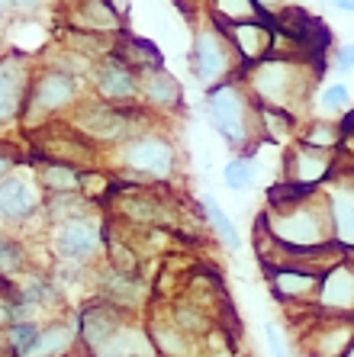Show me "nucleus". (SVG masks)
<instances>
[{"instance_id":"1","label":"nucleus","mask_w":354,"mask_h":357,"mask_svg":"<svg viewBox=\"0 0 354 357\" xmlns=\"http://www.w3.org/2000/svg\"><path fill=\"white\" fill-rule=\"evenodd\" d=\"M209 116H213L216 129L232 142V145H239L248 132V103L235 87L223 84V87H216L209 93Z\"/></svg>"},{"instance_id":"2","label":"nucleus","mask_w":354,"mask_h":357,"mask_svg":"<svg viewBox=\"0 0 354 357\" xmlns=\"http://www.w3.org/2000/svg\"><path fill=\"white\" fill-rule=\"evenodd\" d=\"M267 26H277L290 42L303 45L306 52H325L329 49V29H325V23H319L316 17H309L306 10H287L283 17L267 20Z\"/></svg>"},{"instance_id":"3","label":"nucleus","mask_w":354,"mask_h":357,"mask_svg":"<svg viewBox=\"0 0 354 357\" xmlns=\"http://www.w3.org/2000/svg\"><path fill=\"white\" fill-rule=\"evenodd\" d=\"M126 161H129L135 171H145V174H171V149L168 142L161 139H139L126 149Z\"/></svg>"},{"instance_id":"4","label":"nucleus","mask_w":354,"mask_h":357,"mask_svg":"<svg viewBox=\"0 0 354 357\" xmlns=\"http://www.w3.org/2000/svg\"><path fill=\"white\" fill-rule=\"evenodd\" d=\"M23 91H26V65L23 59L10 55V59L0 61V123L20 109Z\"/></svg>"},{"instance_id":"5","label":"nucleus","mask_w":354,"mask_h":357,"mask_svg":"<svg viewBox=\"0 0 354 357\" xmlns=\"http://www.w3.org/2000/svg\"><path fill=\"white\" fill-rule=\"evenodd\" d=\"M190 65L197 68V77L209 81V77H219L229 65V55H226V45L216 33H200L193 42V52H190Z\"/></svg>"},{"instance_id":"6","label":"nucleus","mask_w":354,"mask_h":357,"mask_svg":"<svg viewBox=\"0 0 354 357\" xmlns=\"http://www.w3.org/2000/svg\"><path fill=\"white\" fill-rule=\"evenodd\" d=\"M258 93L271 97V103H287V93L297 87V68L283 65V61H267L255 75Z\"/></svg>"},{"instance_id":"7","label":"nucleus","mask_w":354,"mask_h":357,"mask_svg":"<svg viewBox=\"0 0 354 357\" xmlns=\"http://www.w3.org/2000/svg\"><path fill=\"white\" fill-rule=\"evenodd\" d=\"M81 129L94 135V139H119L129 129V119L119 107H87L78 119Z\"/></svg>"},{"instance_id":"8","label":"nucleus","mask_w":354,"mask_h":357,"mask_svg":"<svg viewBox=\"0 0 354 357\" xmlns=\"http://www.w3.org/2000/svg\"><path fill=\"white\" fill-rule=\"evenodd\" d=\"M55 245H58V255H61V258L84 261V258H91L94 248H97V232H94V225H87L84 219L65 222L61 232H58Z\"/></svg>"},{"instance_id":"9","label":"nucleus","mask_w":354,"mask_h":357,"mask_svg":"<svg viewBox=\"0 0 354 357\" xmlns=\"http://www.w3.org/2000/svg\"><path fill=\"white\" fill-rule=\"evenodd\" d=\"M116 61L126 65L135 75V71H161V55L152 42H142V39H123V45H116Z\"/></svg>"},{"instance_id":"10","label":"nucleus","mask_w":354,"mask_h":357,"mask_svg":"<svg viewBox=\"0 0 354 357\" xmlns=\"http://www.w3.org/2000/svg\"><path fill=\"white\" fill-rule=\"evenodd\" d=\"M33 209H36V197L20 177H7L0 183V213L7 219H26L33 216Z\"/></svg>"},{"instance_id":"11","label":"nucleus","mask_w":354,"mask_h":357,"mask_svg":"<svg viewBox=\"0 0 354 357\" xmlns=\"http://www.w3.org/2000/svg\"><path fill=\"white\" fill-rule=\"evenodd\" d=\"M139 91V84H135V75H132L126 65L119 61H110L103 71H100V93L107 100H116V103H123V100H132Z\"/></svg>"},{"instance_id":"12","label":"nucleus","mask_w":354,"mask_h":357,"mask_svg":"<svg viewBox=\"0 0 354 357\" xmlns=\"http://www.w3.org/2000/svg\"><path fill=\"white\" fill-rule=\"evenodd\" d=\"M290 167H293V171H290V181L300 183V187H313V183L329 171V155H322L319 149L303 145V149L297 151V158H293V165Z\"/></svg>"},{"instance_id":"13","label":"nucleus","mask_w":354,"mask_h":357,"mask_svg":"<svg viewBox=\"0 0 354 357\" xmlns=\"http://www.w3.org/2000/svg\"><path fill=\"white\" fill-rule=\"evenodd\" d=\"M71 93H75L71 77L61 75V71H49V75L39 81L33 100H36V107H39V109H55V107H61V103H68V100H71Z\"/></svg>"},{"instance_id":"14","label":"nucleus","mask_w":354,"mask_h":357,"mask_svg":"<svg viewBox=\"0 0 354 357\" xmlns=\"http://www.w3.org/2000/svg\"><path fill=\"white\" fill-rule=\"evenodd\" d=\"M232 36H235V45L245 52V59H261L274 42V33L267 23H239L232 26Z\"/></svg>"},{"instance_id":"15","label":"nucleus","mask_w":354,"mask_h":357,"mask_svg":"<svg viewBox=\"0 0 354 357\" xmlns=\"http://www.w3.org/2000/svg\"><path fill=\"white\" fill-rule=\"evenodd\" d=\"M322 299L332 306H354V274L351 271H332L322 280Z\"/></svg>"},{"instance_id":"16","label":"nucleus","mask_w":354,"mask_h":357,"mask_svg":"<svg viewBox=\"0 0 354 357\" xmlns=\"http://www.w3.org/2000/svg\"><path fill=\"white\" fill-rule=\"evenodd\" d=\"M274 283H277L280 296H303L316 287L322 290V277L309 274V271H280V274H274Z\"/></svg>"},{"instance_id":"17","label":"nucleus","mask_w":354,"mask_h":357,"mask_svg":"<svg viewBox=\"0 0 354 357\" xmlns=\"http://www.w3.org/2000/svg\"><path fill=\"white\" fill-rule=\"evenodd\" d=\"M332 222H335L341 241L354 245V190H341L332 199Z\"/></svg>"},{"instance_id":"18","label":"nucleus","mask_w":354,"mask_h":357,"mask_svg":"<svg viewBox=\"0 0 354 357\" xmlns=\"http://www.w3.org/2000/svg\"><path fill=\"white\" fill-rule=\"evenodd\" d=\"M145 93L149 100L161 103V107H177L181 103V87L168 71H155V75L145 77Z\"/></svg>"},{"instance_id":"19","label":"nucleus","mask_w":354,"mask_h":357,"mask_svg":"<svg viewBox=\"0 0 354 357\" xmlns=\"http://www.w3.org/2000/svg\"><path fill=\"white\" fill-rule=\"evenodd\" d=\"M68 341H71V328H68V325H52V328L39 332L33 351L26 357H49V354H55V351H65Z\"/></svg>"},{"instance_id":"20","label":"nucleus","mask_w":354,"mask_h":357,"mask_svg":"<svg viewBox=\"0 0 354 357\" xmlns=\"http://www.w3.org/2000/svg\"><path fill=\"white\" fill-rule=\"evenodd\" d=\"M203 209H206V216H209V222H213V229L219 232V238L226 241V248H229V251L239 248V232H235V225L229 222V216H226L223 209L216 206V203H213L209 197L203 199Z\"/></svg>"},{"instance_id":"21","label":"nucleus","mask_w":354,"mask_h":357,"mask_svg":"<svg viewBox=\"0 0 354 357\" xmlns=\"http://www.w3.org/2000/svg\"><path fill=\"white\" fill-rule=\"evenodd\" d=\"M107 293H110L113 303H135L139 293H142V287L132 280L126 271H116V274H110V280H107Z\"/></svg>"},{"instance_id":"22","label":"nucleus","mask_w":354,"mask_h":357,"mask_svg":"<svg viewBox=\"0 0 354 357\" xmlns=\"http://www.w3.org/2000/svg\"><path fill=\"white\" fill-rule=\"evenodd\" d=\"M36 338H39V325H33V322L10 325V348H13V354H29Z\"/></svg>"},{"instance_id":"23","label":"nucleus","mask_w":354,"mask_h":357,"mask_svg":"<svg viewBox=\"0 0 354 357\" xmlns=\"http://www.w3.org/2000/svg\"><path fill=\"white\" fill-rule=\"evenodd\" d=\"M251 158H235L229 167H226V183H229L232 190H245V187H251V181H255V171H251Z\"/></svg>"},{"instance_id":"24","label":"nucleus","mask_w":354,"mask_h":357,"mask_svg":"<svg viewBox=\"0 0 354 357\" xmlns=\"http://www.w3.org/2000/svg\"><path fill=\"white\" fill-rule=\"evenodd\" d=\"M42 177H45V183H52V187H55V190H61V193H65V190H75L78 183H81V177H78L68 165L65 167H61V165H52Z\"/></svg>"},{"instance_id":"25","label":"nucleus","mask_w":354,"mask_h":357,"mask_svg":"<svg viewBox=\"0 0 354 357\" xmlns=\"http://www.w3.org/2000/svg\"><path fill=\"white\" fill-rule=\"evenodd\" d=\"M20 264H23L20 248L13 245V241L0 238V274H13V271H20Z\"/></svg>"},{"instance_id":"26","label":"nucleus","mask_w":354,"mask_h":357,"mask_svg":"<svg viewBox=\"0 0 354 357\" xmlns=\"http://www.w3.org/2000/svg\"><path fill=\"white\" fill-rule=\"evenodd\" d=\"M348 103H351V97H348V87H345V84H332L329 91L319 97V107L322 109H345Z\"/></svg>"},{"instance_id":"27","label":"nucleus","mask_w":354,"mask_h":357,"mask_svg":"<svg viewBox=\"0 0 354 357\" xmlns=\"http://www.w3.org/2000/svg\"><path fill=\"white\" fill-rule=\"evenodd\" d=\"M264 335H267V344H271V357H287L283 338H280V332L274 328V325H267V328H264Z\"/></svg>"},{"instance_id":"28","label":"nucleus","mask_w":354,"mask_h":357,"mask_svg":"<svg viewBox=\"0 0 354 357\" xmlns=\"http://www.w3.org/2000/svg\"><path fill=\"white\" fill-rule=\"evenodd\" d=\"M335 68H338V71H351V68H354V45H345V49H338Z\"/></svg>"},{"instance_id":"29","label":"nucleus","mask_w":354,"mask_h":357,"mask_svg":"<svg viewBox=\"0 0 354 357\" xmlns=\"http://www.w3.org/2000/svg\"><path fill=\"white\" fill-rule=\"evenodd\" d=\"M335 10H341V13H354V0H338Z\"/></svg>"},{"instance_id":"30","label":"nucleus","mask_w":354,"mask_h":357,"mask_svg":"<svg viewBox=\"0 0 354 357\" xmlns=\"http://www.w3.org/2000/svg\"><path fill=\"white\" fill-rule=\"evenodd\" d=\"M7 167H10V158H7V155H3V151H0V174H3Z\"/></svg>"},{"instance_id":"31","label":"nucleus","mask_w":354,"mask_h":357,"mask_svg":"<svg viewBox=\"0 0 354 357\" xmlns=\"http://www.w3.org/2000/svg\"><path fill=\"white\" fill-rule=\"evenodd\" d=\"M348 357H354V348H348Z\"/></svg>"}]
</instances>
